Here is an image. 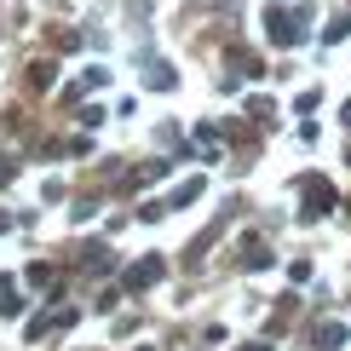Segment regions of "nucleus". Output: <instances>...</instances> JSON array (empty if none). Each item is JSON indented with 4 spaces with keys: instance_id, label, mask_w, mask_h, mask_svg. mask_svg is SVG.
<instances>
[{
    "instance_id": "obj_1",
    "label": "nucleus",
    "mask_w": 351,
    "mask_h": 351,
    "mask_svg": "<svg viewBox=\"0 0 351 351\" xmlns=\"http://www.w3.org/2000/svg\"><path fill=\"white\" fill-rule=\"evenodd\" d=\"M300 196H305V219H323L334 208V184L317 179V173H311V179H300Z\"/></svg>"
},
{
    "instance_id": "obj_2",
    "label": "nucleus",
    "mask_w": 351,
    "mask_h": 351,
    "mask_svg": "<svg viewBox=\"0 0 351 351\" xmlns=\"http://www.w3.org/2000/svg\"><path fill=\"white\" fill-rule=\"evenodd\" d=\"M265 23H271L265 35L276 40V47H300V40H305V23H294V18H288L282 6H271V18H265Z\"/></svg>"
},
{
    "instance_id": "obj_3",
    "label": "nucleus",
    "mask_w": 351,
    "mask_h": 351,
    "mask_svg": "<svg viewBox=\"0 0 351 351\" xmlns=\"http://www.w3.org/2000/svg\"><path fill=\"white\" fill-rule=\"evenodd\" d=\"M156 282H162V259H138V265L121 276V294H144V288H156Z\"/></svg>"
},
{
    "instance_id": "obj_4",
    "label": "nucleus",
    "mask_w": 351,
    "mask_h": 351,
    "mask_svg": "<svg viewBox=\"0 0 351 351\" xmlns=\"http://www.w3.org/2000/svg\"><path fill=\"white\" fill-rule=\"evenodd\" d=\"M144 86H150V93H173V86H179V75H173V64H162V58H156V64L144 69Z\"/></svg>"
},
{
    "instance_id": "obj_5",
    "label": "nucleus",
    "mask_w": 351,
    "mask_h": 351,
    "mask_svg": "<svg viewBox=\"0 0 351 351\" xmlns=\"http://www.w3.org/2000/svg\"><path fill=\"white\" fill-rule=\"evenodd\" d=\"M346 340H351L346 323H323V328H317V351H340Z\"/></svg>"
},
{
    "instance_id": "obj_6",
    "label": "nucleus",
    "mask_w": 351,
    "mask_h": 351,
    "mask_svg": "<svg viewBox=\"0 0 351 351\" xmlns=\"http://www.w3.org/2000/svg\"><path fill=\"white\" fill-rule=\"evenodd\" d=\"M242 265H247V271H265V265H271V254H265L259 242H247V247H242Z\"/></svg>"
},
{
    "instance_id": "obj_7",
    "label": "nucleus",
    "mask_w": 351,
    "mask_h": 351,
    "mask_svg": "<svg viewBox=\"0 0 351 351\" xmlns=\"http://www.w3.org/2000/svg\"><path fill=\"white\" fill-rule=\"evenodd\" d=\"M196 196H202V179H190V184H179V190H173V208H190Z\"/></svg>"
},
{
    "instance_id": "obj_8",
    "label": "nucleus",
    "mask_w": 351,
    "mask_h": 351,
    "mask_svg": "<svg viewBox=\"0 0 351 351\" xmlns=\"http://www.w3.org/2000/svg\"><path fill=\"white\" fill-rule=\"evenodd\" d=\"M351 35V18H334L328 29H323V40H328V47H334V40H346Z\"/></svg>"
},
{
    "instance_id": "obj_9",
    "label": "nucleus",
    "mask_w": 351,
    "mask_h": 351,
    "mask_svg": "<svg viewBox=\"0 0 351 351\" xmlns=\"http://www.w3.org/2000/svg\"><path fill=\"white\" fill-rule=\"evenodd\" d=\"M242 351H271V346H242Z\"/></svg>"
},
{
    "instance_id": "obj_10",
    "label": "nucleus",
    "mask_w": 351,
    "mask_h": 351,
    "mask_svg": "<svg viewBox=\"0 0 351 351\" xmlns=\"http://www.w3.org/2000/svg\"><path fill=\"white\" fill-rule=\"evenodd\" d=\"M271 6H288V0H271Z\"/></svg>"
}]
</instances>
